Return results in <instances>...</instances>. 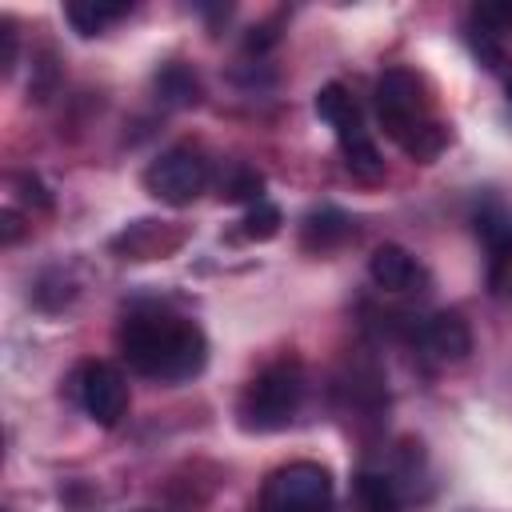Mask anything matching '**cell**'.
I'll list each match as a JSON object with an SVG mask.
<instances>
[{"label": "cell", "mask_w": 512, "mask_h": 512, "mask_svg": "<svg viewBox=\"0 0 512 512\" xmlns=\"http://www.w3.org/2000/svg\"><path fill=\"white\" fill-rule=\"evenodd\" d=\"M368 276L384 292H416L424 284V268L400 248V244H380L368 260Z\"/></svg>", "instance_id": "9"}, {"label": "cell", "mask_w": 512, "mask_h": 512, "mask_svg": "<svg viewBox=\"0 0 512 512\" xmlns=\"http://www.w3.org/2000/svg\"><path fill=\"white\" fill-rule=\"evenodd\" d=\"M420 344H424L428 356H436L444 364H456L472 352V332L456 312H436L420 324Z\"/></svg>", "instance_id": "8"}, {"label": "cell", "mask_w": 512, "mask_h": 512, "mask_svg": "<svg viewBox=\"0 0 512 512\" xmlns=\"http://www.w3.org/2000/svg\"><path fill=\"white\" fill-rule=\"evenodd\" d=\"M476 232L488 240V248H492L496 260L512 252V220H508V216H500V212H480V216H476Z\"/></svg>", "instance_id": "14"}, {"label": "cell", "mask_w": 512, "mask_h": 512, "mask_svg": "<svg viewBox=\"0 0 512 512\" xmlns=\"http://www.w3.org/2000/svg\"><path fill=\"white\" fill-rule=\"evenodd\" d=\"M352 496H356V512H400V496L392 480L380 472H360L352 484Z\"/></svg>", "instance_id": "11"}, {"label": "cell", "mask_w": 512, "mask_h": 512, "mask_svg": "<svg viewBox=\"0 0 512 512\" xmlns=\"http://www.w3.org/2000/svg\"><path fill=\"white\" fill-rule=\"evenodd\" d=\"M276 232H280V208L268 204V200H256V204L248 208V216H244V236L268 240V236H276Z\"/></svg>", "instance_id": "15"}, {"label": "cell", "mask_w": 512, "mask_h": 512, "mask_svg": "<svg viewBox=\"0 0 512 512\" xmlns=\"http://www.w3.org/2000/svg\"><path fill=\"white\" fill-rule=\"evenodd\" d=\"M156 88H160V96H164L168 104H192V100H196V92H200L196 76H192L188 68H180V64L164 68V72L156 76Z\"/></svg>", "instance_id": "13"}, {"label": "cell", "mask_w": 512, "mask_h": 512, "mask_svg": "<svg viewBox=\"0 0 512 512\" xmlns=\"http://www.w3.org/2000/svg\"><path fill=\"white\" fill-rule=\"evenodd\" d=\"M120 352L132 372L152 380H188L208 360V340L192 320L164 316V312H140L128 316L120 328Z\"/></svg>", "instance_id": "1"}, {"label": "cell", "mask_w": 512, "mask_h": 512, "mask_svg": "<svg viewBox=\"0 0 512 512\" xmlns=\"http://www.w3.org/2000/svg\"><path fill=\"white\" fill-rule=\"evenodd\" d=\"M376 116L412 160H432L448 140V132L428 112L424 84L408 68H388L376 80Z\"/></svg>", "instance_id": "2"}, {"label": "cell", "mask_w": 512, "mask_h": 512, "mask_svg": "<svg viewBox=\"0 0 512 512\" xmlns=\"http://www.w3.org/2000/svg\"><path fill=\"white\" fill-rule=\"evenodd\" d=\"M472 24L500 36V28L512 24V4H476V8H472Z\"/></svg>", "instance_id": "18"}, {"label": "cell", "mask_w": 512, "mask_h": 512, "mask_svg": "<svg viewBox=\"0 0 512 512\" xmlns=\"http://www.w3.org/2000/svg\"><path fill=\"white\" fill-rule=\"evenodd\" d=\"M332 476L312 460L276 468L260 488V512H328Z\"/></svg>", "instance_id": "5"}, {"label": "cell", "mask_w": 512, "mask_h": 512, "mask_svg": "<svg viewBox=\"0 0 512 512\" xmlns=\"http://www.w3.org/2000/svg\"><path fill=\"white\" fill-rule=\"evenodd\" d=\"M316 116H320L324 124H332L336 144H340L344 164H348L352 176H360V180H380V176H384L380 148L372 144V136H368L364 120H360L356 100H352L340 84H324V88L316 92Z\"/></svg>", "instance_id": "4"}, {"label": "cell", "mask_w": 512, "mask_h": 512, "mask_svg": "<svg viewBox=\"0 0 512 512\" xmlns=\"http://www.w3.org/2000/svg\"><path fill=\"white\" fill-rule=\"evenodd\" d=\"M208 184V160L188 148V144H176L168 152H160L148 168H144V188L160 200V204H172V208H184L192 204Z\"/></svg>", "instance_id": "6"}, {"label": "cell", "mask_w": 512, "mask_h": 512, "mask_svg": "<svg viewBox=\"0 0 512 512\" xmlns=\"http://www.w3.org/2000/svg\"><path fill=\"white\" fill-rule=\"evenodd\" d=\"M12 60H16V32L4 28V72L12 68Z\"/></svg>", "instance_id": "19"}, {"label": "cell", "mask_w": 512, "mask_h": 512, "mask_svg": "<svg viewBox=\"0 0 512 512\" xmlns=\"http://www.w3.org/2000/svg\"><path fill=\"white\" fill-rule=\"evenodd\" d=\"M468 44H472V52L480 56V64L484 68H500V60H504V52H500V44H496V32H484V28H468Z\"/></svg>", "instance_id": "17"}, {"label": "cell", "mask_w": 512, "mask_h": 512, "mask_svg": "<svg viewBox=\"0 0 512 512\" xmlns=\"http://www.w3.org/2000/svg\"><path fill=\"white\" fill-rule=\"evenodd\" d=\"M508 100H512V76H508Z\"/></svg>", "instance_id": "21"}, {"label": "cell", "mask_w": 512, "mask_h": 512, "mask_svg": "<svg viewBox=\"0 0 512 512\" xmlns=\"http://www.w3.org/2000/svg\"><path fill=\"white\" fill-rule=\"evenodd\" d=\"M260 188H264V180H260L256 172L236 168V176L224 184V192H220V196H228V200H252V204H256V200H264V196H260Z\"/></svg>", "instance_id": "16"}, {"label": "cell", "mask_w": 512, "mask_h": 512, "mask_svg": "<svg viewBox=\"0 0 512 512\" xmlns=\"http://www.w3.org/2000/svg\"><path fill=\"white\" fill-rule=\"evenodd\" d=\"M72 384H76L80 408H84L100 428L120 424V416L128 412V384H124V376H120L112 364L88 360V364L76 368V380H72Z\"/></svg>", "instance_id": "7"}, {"label": "cell", "mask_w": 512, "mask_h": 512, "mask_svg": "<svg viewBox=\"0 0 512 512\" xmlns=\"http://www.w3.org/2000/svg\"><path fill=\"white\" fill-rule=\"evenodd\" d=\"M352 232V220L336 208H324V212H312L304 220V244L308 248H332L336 240H344Z\"/></svg>", "instance_id": "12"}, {"label": "cell", "mask_w": 512, "mask_h": 512, "mask_svg": "<svg viewBox=\"0 0 512 512\" xmlns=\"http://www.w3.org/2000/svg\"><path fill=\"white\" fill-rule=\"evenodd\" d=\"M304 400V376L296 364H272L264 368L240 396V424L248 432H276L288 428Z\"/></svg>", "instance_id": "3"}, {"label": "cell", "mask_w": 512, "mask_h": 512, "mask_svg": "<svg viewBox=\"0 0 512 512\" xmlns=\"http://www.w3.org/2000/svg\"><path fill=\"white\" fill-rule=\"evenodd\" d=\"M4 240H8V244L16 240V216H12V212H4Z\"/></svg>", "instance_id": "20"}, {"label": "cell", "mask_w": 512, "mask_h": 512, "mask_svg": "<svg viewBox=\"0 0 512 512\" xmlns=\"http://www.w3.org/2000/svg\"><path fill=\"white\" fill-rule=\"evenodd\" d=\"M128 8H132V4H108V0H76V4H68V8H64V16H68V24H72L80 36H96V32H104L108 24H116L120 16H128Z\"/></svg>", "instance_id": "10"}]
</instances>
